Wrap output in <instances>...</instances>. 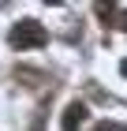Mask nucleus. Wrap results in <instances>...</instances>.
Wrapping results in <instances>:
<instances>
[{
  "mask_svg": "<svg viewBox=\"0 0 127 131\" xmlns=\"http://www.w3.org/2000/svg\"><path fill=\"white\" fill-rule=\"evenodd\" d=\"M86 116H90V109L82 105V101H71L67 109H64V120H60V127L64 131H78L82 124H86Z\"/></svg>",
  "mask_w": 127,
  "mask_h": 131,
  "instance_id": "obj_2",
  "label": "nucleus"
},
{
  "mask_svg": "<svg viewBox=\"0 0 127 131\" xmlns=\"http://www.w3.org/2000/svg\"><path fill=\"white\" fill-rule=\"evenodd\" d=\"M94 131H127V124H116V120H101Z\"/></svg>",
  "mask_w": 127,
  "mask_h": 131,
  "instance_id": "obj_3",
  "label": "nucleus"
},
{
  "mask_svg": "<svg viewBox=\"0 0 127 131\" xmlns=\"http://www.w3.org/2000/svg\"><path fill=\"white\" fill-rule=\"evenodd\" d=\"M112 15H116V19H120V23H116L120 30H127V11H116V8H112Z\"/></svg>",
  "mask_w": 127,
  "mask_h": 131,
  "instance_id": "obj_4",
  "label": "nucleus"
},
{
  "mask_svg": "<svg viewBox=\"0 0 127 131\" xmlns=\"http://www.w3.org/2000/svg\"><path fill=\"white\" fill-rule=\"evenodd\" d=\"M8 41H11V49H19V52L22 49H41V45H49V30H45L38 19H22V23L11 26Z\"/></svg>",
  "mask_w": 127,
  "mask_h": 131,
  "instance_id": "obj_1",
  "label": "nucleus"
}]
</instances>
